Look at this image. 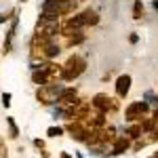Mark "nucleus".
I'll return each mask as SVG.
<instances>
[{
	"label": "nucleus",
	"instance_id": "nucleus-1",
	"mask_svg": "<svg viewBox=\"0 0 158 158\" xmlns=\"http://www.w3.org/2000/svg\"><path fill=\"white\" fill-rule=\"evenodd\" d=\"M86 70V59L85 57H80V55H70L68 61L61 65V72H59V78L61 80H65V82H74L76 78H80Z\"/></svg>",
	"mask_w": 158,
	"mask_h": 158
},
{
	"label": "nucleus",
	"instance_id": "nucleus-2",
	"mask_svg": "<svg viewBox=\"0 0 158 158\" xmlns=\"http://www.w3.org/2000/svg\"><path fill=\"white\" fill-rule=\"evenodd\" d=\"M78 2L80 0H44L42 2V13H53L57 17H63V15H72L76 9H78Z\"/></svg>",
	"mask_w": 158,
	"mask_h": 158
},
{
	"label": "nucleus",
	"instance_id": "nucleus-3",
	"mask_svg": "<svg viewBox=\"0 0 158 158\" xmlns=\"http://www.w3.org/2000/svg\"><path fill=\"white\" fill-rule=\"evenodd\" d=\"M61 91H63V86H61V85H57V82H49V85L38 86L36 99L42 103V106H53V103H57V101H59Z\"/></svg>",
	"mask_w": 158,
	"mask_h": 158
},
{
	"label": "nucleus",
	"instance_id": "nucleus-4",
	"mask_svg": "<svg viewBox=\"0 0 158 158\" xmlns=\"http://www.w3.org/2000/svg\"><path fill=\"white\" fill-rule=\"evenodd\" d=\"M148 112H150V103L148 101H131L127 108H124V120L129 122H139L141 118H146Z\"/></svg>",
	"mask_w": 158,
	"mask_h": 158
},
{
	"label": "nucleus",
	"instance_id": "nucleus-5",
	"mask_svg": "<svg viewBox=\"0 0 158 158\" xmlns=\"http://www.w3.org/2000/svg\"><path fill=\"white\" fill-rule=\"evenodd\" d=\"M91 106L95 110H99V112H103V114H108V112H114V110L118 108V101L114 97H110L108 93H97L91 99Z\"/></svg>",
	"mask_w": 158,
	"mask_h": 158
},
{
	"label": "nucleus",
	"instance_id": "nucleus-6",
	"mask_svg": "<svg viewBox=\"0 0 158 158\" xmlns=\"http://www.w3.org/2000/svg\"><path fill=\"white\" fill-rule=\"evenodd\" d=\"M78 101H80V99H78V91H76L74 86H63L57 106H59V108H65V106H76Z\"/></svg>",
	"mask_w": 158,
	"mask_h": 158
},
{
	"label": "nucleus",
	"instance_id": "nucleus-7",
	"mask_svg": "<svg viewBox=\"0 0 158 158\" xmlns=\"http://www.w3.org/2000/svg\"><path fill=\"white\" fill-rule=\"evenodd\" d=\"M131 82H133V78H131L129 74H120V76L116 78V85H114V89H116V97L118 99L127 97L129 91H131Z\"/></svg>",
	"mask_w": 158,
	"mask_h": 158
},
{
	"label": "nucleus",
	"instance_id": "nucleus-8",
	"mask_svg": "<svg viewBox=\"0 0 158 158\" xmlns=\"http://www.w3.org/2000/svg\"><path fill=\"white\" fill-rule=\"evenodd\" d=\"M129 148H131V137H124V135L116 137V139H114V148H112V156L124 154Z\"/></svg>",
	"mask_w": 158,
	"mask_h": 158
},
{
	"label": "nucleus",
	"instance_id": "nucleus-9",
	"mask_svg": "<svg viewBox=\"0 0 158 158\" xmlns=\"http://www.w3.org/2000/svg\"><path fill=\"white\" fill-rule=\"evenodd\" d=\"M59 53H61V44L57 42V38H55V40H49L47 47H44V59H47V61L55 59Z\"/></svg>",
	"mask_w": 158,
	"mask_h": 158
},
{
	"label": "nucleus",
	"instance_id": "nucleus-10",
	"mask_svg": "<svg viewBox=\"0 0 158 158\" xmlns=\"http://www.w3.org/2000/svg\"><path fill=\"white\" fill-rule=\"evenodd\" d=\"M17 23H19V17L15 13L13 15V25L9 30V34H6V38H4V53H11V49H13V38H15V32H17Z\"/></svg>",
	"mask_w": 158,
	"mask_h": 158
},
{
	"label": "nucleus",
	"instance_id": "nucleus-11",
	"mask_svg": "<svg viewBox=\"0 0 158 158\" xmlns=\"http://www.w3.org/2000/svg\"><path fill=\"white\" fill-rule=\"evenodd\" d=\"M65 38V47H78V44H82L85 42V34H82V30H76L72 34H68Z\"/></svg>",
	"mask_w": 158,
	"mask_h": 158
},
{
	"label": "nucleus",
	"instance_id": "nucleus-12",
	"mask_svg": "<svg viewBox=\"0 0 158 158\" xmlns=\"http://www.w3.org/2000/svg\"><path fill=\"white\" fill-rule=\"evenodd\" d=\"M141 135H143L141 122H131V124H129V129H127V137H131V139H139Z\"/></svg>",
	"mask_w": 158,
	"mask_h": 158
},
{
	"label": "nucleus",
	"instance_id": "nucleus-13",
	"mask_svg": "<svg viewBox=\"0 0 158 158\" xmlns=\"http://www.w3.org/2000/svg\"><path fill=\"white\" fill-rule=\"evenodd\" d=\"M6 124H9V137L11 139H17L19 137V127H17V122L13 116H6Z\"/></svg>",
	"mask_w": 158,
	"mask_h": 158
},
{
	"label": "nucleus",
	"instance_id": "nucleus-14",
	"mask_svg": "<svg viewBox=\"0 0 158 158\" xmlns=\"http://www.w3.org/2000/svg\"><path fill=\"white\" fill-rule=\"evenodd\" d=\"M143 17V2L141 0H135L133 4V19H141Z\"/></svg>",
	"mask_w": 158,
	"mask_h": 158
},
{
	"label": "nucleus",
	"instance_id": "nucleus-15",
	"mask_svg": "<svg viewBox=\"0 0 158 158\" xmlns=\"http://www.w3.org/2000/svg\"><path fill=\"white\" fill-rule=\"evenodd\" d=\"M63 131H65V129H61V127H49V129H47V135H49V137H61Z\"/></svg>",
	"mask_w": 158,
	"mask_h": 158
},
{
	"label": "nucleus",
	"instance_id": "nucleus-16",
	"mask_svg": "<svg viewBox=\"0 0 158 158\" xmlns=\"http://www.w3.org/2000/svg\"><path fill=\"white\" fill-rule=\"evenodd\" d=\"M2 106L11 108V93H2Z\"/></svg>",
	"mask_w": 158,
	"mask_h": 158
},
{
	"label": "nucleus",
	"instance_id": "nucleus-17",
	"mask_svg": "<svg viewBox=\"0 0 158 158\" xmlns=\"http://www.w3.org/2000/svg\"><path fill=\"white\" fill-rule=\"evenodd\" d=\"M129 42H131V44H137V42H139V36H137V32H131V36H129Z\"/></svg>",
	"mask_w": 158,
	"mask_h": 158
},
{
	"label": "nucleus",
	"instance_id": "nucleus-18",
	"mask_svg": "<svg viewBox=\"0 0 158 158\" xmlns=\"http://www.w3.org/2000/svg\"><path fill=\"white\" fill-rule=\"evenodd\" d=\"M0 158H6V148H4V141L0 137Z\"/></svg>",
	"mask_w": 158,
	"mask_h": 158
},
{
	"label": "nucleus",
	"instance_id": "nucleus-19",
	"mask_svg": "<svg viewBox=\"0 0 158 158\" xmlns=\"http://www.w3.org/2000/svg\"><path fill=\"white\" fill-rule=\"evenodd\" d=\"M9 19H11V17H9V15H6V13H0V23H6V21H9Z\"/></svg>",
	"mask_w": 158,
	"mask_h": 158
},
{
	"label": "nucleus",
	"instance_id": "nucleus-20",
	"mask_svg": "<svg viewBox=\"0 0 158 158\" xmlns=\"http://www.w3.org/2000/svg\"><path fill=\"white\" fill-rule=\"evenodd\" d=\"M34 146L42 150V148H44V141H42V139H34Z\"/></svg>",
	"mask_w": 158,
	"mask_h": 158
},
{
	"label": "nucleus",
	"instance_id": "nucleus-21",
	"mask_svg": "<svg viewBox=\"0 0 158 158\" xmlns=\"http://www.w3.org/2000/svg\"><path fill=\"white\" fill-rule=\"evenodd\" d=\"M61 158H72V156H70L68 152H63V154H61Z\"/></svg>",
	"mask_w": 158,
	"mask_h": 158
},
{
	"label": "nucleus",
	"instance_id": "nucleus-22",
	"mask_svg": "<svg viewBox=\"0 0 158 158\" xmlns=\"http://www.w3.org/2000/svg\"><path fill=\"white\" fill-rule=\"evenodd\" d=\"M152 6H154V9L158 11V0H154V2H152Z\"/></svg>",
	"mask_w": 158,
	"mask_h": 158
},
{
	"label": "nucleus",
	"instance_id": "nucleus-23",
	"mask_svg": "<svg viewBox=\"0 0 158 158\" xmlns=\"http://www.w3.org/2000/svg\"><path fill=\"white\" fill-rule=\"evenodd\" d=\"M152 156H154V158H158V152H156V154H152Z\"/></svg>",
	"mask_w": 158,
	"mask_h": 158
},
{
	"label": "nucleus",
	"instance_id": "nucleus-24",
	"mask_svg": "<svg viewBox=\"0 0 158 158\" xmlns=\"http://www.w3.org/2000/svg\"><path fill=\"white\" fill-rule=\"evenodd\" d=\"M19 2H27V0H19Z\"/></svg>",
	"mask_w": 158,
	"mask_h": 158
},
{
	"label": "nucleus",
	"instance_id": "nucleus-25",
	"mask_svg": "<svg viewBox=\"0 0 158 158\" xmlns=\"http://www.w3.org/2000/svg\"><path fill=\"white\" fill-rule=\"evenodd\" d=\"M150 158H154V156H150Z\"/></svg>",
	"mask_w": 158,
	"mask_h": 158
}]
</instances>
